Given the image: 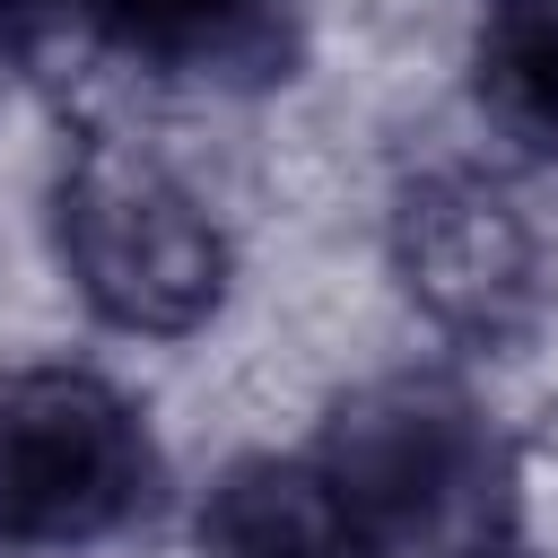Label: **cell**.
I'll return each mask as SVG.
<instances>
[{
  "label": "cell",
  "instance_id": "cell-1",
  "mask_svg": "<svg viewBox=\"0 0 558 558\" xmlns=\"http://www.w3.org/2000/svg\"><path fill=\"white\" fill-rule=\"evenodd\" d=\"M366 558H497L514 532V453L453 384L401 375L331 410L314 462Z\"/></svg>",
  "mask_w": 558,
  "mask_h": 558
},
{
  "label": "cell",
  "instance_id": "cell-2",
  "mask_svg": "<svg viewBox=\"0 0 558 558\" xmlns=\"http://www.w3.org/2000/svg\"><path fill=\"white\" fill-rule=\"evenodd\" d=\"M52 235L78 296L122 331H201L227 296L209 209L131 148H87L52 192Z\"/></svg>",
  "mask_w": 558,
  "mask_h": 558
},
{
  "label": "cell",
  "instance_id": "cell-4",
  "mask_svg": "<svg viewBox=\"0 0 558 558\" xmlns=\"http://www.w3.org/2000/svg\"><path fill=\"white\" fill-rule=\"evenodd\" d=\"M392 270L445 331L471 340H497L532 314V227L480 174H427L401 192Z\"/></svg>",
  "mask_w": 558,
  "mask_h": 558
},
{
  "label": "cell",
  "instance_id": "cell-7",
  "mask_svg": "<svg viewBox=\"0 0 558 558\" xmlns=\"http://www.w3.org/2000/svg\"><path fill=\"white\" fill-rule=\"evenodd\" d=\"M497 558H514V549H497Z\"/></svg>",
  "mask_w": 558,
  "mask_h": 558
},
{
  "label": "cell",
  "instance_id": "cell-5",
  "mask_svg": "<svg viewBox=\"0 0 558 558\" xmlns=\"http://www.w3.org/2000/svg\"><path fill=\"white\" fill-rule=\"evenodd\" d=\"M209 558H366L314 462H235L201 514Z\"/></svg>",
  "mask_w": 558,
  "mask_h": 558
},
{
  "label": "cell",
  "instance_id": "cell-6",
  "mask_svg": "<svg viewBox=\"0 0 558 558\" xmlns=\"http://www.w3.org/2000/svg\"><path fill=\"white\" fill-rule=\"evenodd\" d=\"M471 87L514 148L558 157V0H488Z\"/></svg>",
  "mask_w": 558,
  "mask_h": 558
},
{
  "label": "cell",
  "instance_id": "cell-3",
  "mask_svg": "<svg viewBox=\"0 0 558 558\" xmlns=\"http://www.w3.org/2000/svg\"><path fill=\"white\" fill-rule=\"evenodd\" d=\"M157 488L140 410L70 366L0 375V541H96Z\"/></svg>",
  "mask_w": 558,
  "mask_h": 558
}]
</instances>
